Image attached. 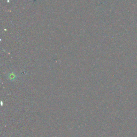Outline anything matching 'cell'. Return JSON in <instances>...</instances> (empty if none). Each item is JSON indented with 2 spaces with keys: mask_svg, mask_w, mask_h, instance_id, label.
Segmentation results:
<instances>
[{
  "mask_svg": "<svg viewBox=\"0 0 137 137\" xmlns=\"http://www.w3.org/2000/svg\"><path fill=\"white\" fill-rule=\"evenodd\" d=\"M35 1H36V0H34V1H33V2H35Z\"/></svg>",
  "mask_w": 137,
  "mask_h": 137,
  "instance_id": "cell-1",
  "label": "cell"
}]
</instances>
